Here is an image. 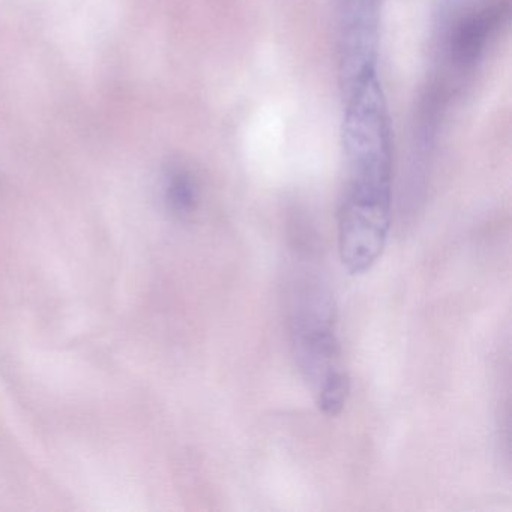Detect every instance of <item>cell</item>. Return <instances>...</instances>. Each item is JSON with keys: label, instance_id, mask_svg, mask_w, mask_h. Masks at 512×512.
Listing matches in <instances>:
<instances>
[{"label": "cell", "instance_id": "1", "mask_svg": "<svg viewBox=\"0 0 512 512\" xmlns=\"http://www.w3.org/2000/svg\"><path fill=\"white\" fill-rule=\"evenodd\" d=\"M343 97L338 254L350 275H364L379 262L391 230V127L379 77L359 83Z\"/></svg>", "mask_w": 512, "mask_h": 512}, {"label": "cell", "instance_id": "2", "mask_svg": "<svg viewBox=\"0 0 512 512\" xmlns=\"http://www.w3.org/2000/svg\"><path fill=\"white\" fill-rule=\"evenodd\" d=\"M335 308L331 290L319 278L296 281L289 308L293 356L314 403L326 416L340 415L350 394Z\"/></svg>", "mask_w": 512, "mask_h": 512}, {"label": "cell", "instance_id": "3", "mask_svg": "<svg viewBox=\"0 0 512 512\" xmlns=\"http://www.w3.org/2000/svg\"><path fill=\"white\" fill-rule=\"evenodd\" d=\"M380 0H340V80L344 92L377 77Z\"/></svg>", "mask_w": 512, "mask_h": 512}, {"label": "cell", "instance_id": "4", "mask_svg": "<svg viewBox=\"0 0 512 512\" xmlns=\"http://www.w3.org/2000/svg\"><path fill=\"white\" fill-rule=\"evenodd\" d=\"M164 202L176 217H188L197 206V185L191 173L181 166H170L163 179Z\"/></svg>", "mask_w": 512, "mask_h": 512}]
</instances>
